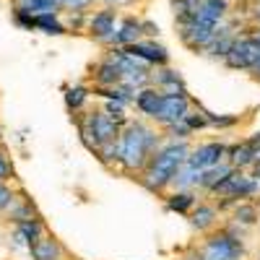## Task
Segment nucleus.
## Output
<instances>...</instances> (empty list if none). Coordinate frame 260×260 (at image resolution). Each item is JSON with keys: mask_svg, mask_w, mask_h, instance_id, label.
Masks as SVG:
<instances>
[{"mask_svg": "<svg viewBox=\"0 0 260 260\" xmlns=\"http://www.w3.org/2000/svg\"><path fill=\"white\" fill-rule=\"evenodd\" d=\"M161 133L156 127H151L143 120H127L120 130V159L117 167L130 175H138V172L151 161V156L159 151L161 146Z\"/></svg>", "mask_w": 260, "mask_h": 260, "instance_id": "f257e3e1", "label": "nucleus"}, {"mask_svg": "<svg viewBox=\"0 0 260 260\" xmlns=\"http://www.w3.org/2000/svg\"><path fill=\"white\" fill-rule=\"evenodd\" d=\"M187 156H190V143L187 141H164L156 154L151 156V161L136 177L148 192H164L167 187H172L177 172L185 167Z\"/></svg>", "mask_w": 260, "mask_h": 260, "instance_id": "f03ea898", "label": "nucleus"}, {"mask_svg": "<svg viewBox=\"0 0 260 260\" xmlns=\"http://www.w3.org/2000/svg\"><path fill=\"white\" fill-rule=\"evenodd\" d=\"M120 130H122V125L117 120H112L104 110L89 112L81 120V141L96 154V148L102 143H110V141L120 138Z\"/></svg>", "mask_w": 260, "mask_h": 260, "instance_id": "7ed1b4c3", "label": "nucleus"}, {"mask_svg": "<svg viewBox=\"0 0 260 260\" xmlns=\"http://www.w3.org/2000/svg\"><path fill=\"white\" fill-rule=\"evenodd\" d=\"M242 257H245V245L234 229L213 232L198 250V260H242Z\"/></svg>", "mask_w": 260, "mask_h": 260, "instance_id": "20e7f679", "label": "nucleus"}, {"mask_svg": "<svg viewBox=\"0 0 260 260\" xmlns=\"http://www.w3.org/2000/svg\"><path fill=\"white\" fill-rule=\"evenodd\" d=\"M257 60H260V37L257 34L237 37L229 55L224 57L226 68H232V71H252Z\"/></svg>", "mask_w": 260, "mask_h": 260, "instance_id": "39448f33", "label": "nucleus"}, {"mask_svg": "<svg viewBox=\"0 0 260 260\" xmlns=\"http://www.w3.org/2000/svg\"><path fill=\"white\" fill-rule=\"evenodd\" d=\"M213 192L221 195V198L226 195V198H234V201H247L260 192V180L255 175H247L245 169H234L221 185H216Z\"/></svg>", "mask_w": 260, "mask_h": 260, "instance_id": "423d86ee", "label": "nucleus"}, {"mask_svg": "<svg viewBox=\"0 0 260 260\" xmlns=\"http://www.w3.org/2000/svg\"><path fill=\"white\" fill-rule=\"evenodd\" d=\"M190 110H192V102H190L187 94H164V99H161V112H159L156 122H159L161 127H167V125H172V122H182V120L190 115Z\"/></svg>", "mask_w": 260, "mask_h": 260, "instance_id": "0eeeda50", "label": "nucleus"}, {"mask_svg": "<svg viewBox=\"0 0 260 260\" xmlns=\"http://www.w3.org/2000/svg\"><path fill=\"white\" fill-rule=\"evenodd\" d=\"M226 148H229V146H224V143H219V141L201 143L198 148H190L187 167L198 169V172H201V169H208V167H213V164H219V161L226 159Z\"/></svg>", "mask_w": 260, "mask_h": 260, "instance_id": "6e6552de", "label": "nucleus"}, {"mask_svg": "<svg viewBox=\"0 0 260 260\" xmlns=\"http://www.w3.org/2000/svg\"><path fill=\"white\" fill-rule=\"evenodd\" d=\"M125 50H127L130 55H136L138 60L148 62L151 68H159V65H167V62H169L167 47L156 45L154 39H138V42H133V45H127Z\"/></svg>", "mask_w": 260, "mask_h": 260, "instance_id": "1a4fd4ad", "label": "nucleus"}, {"mask_svg": "<svg viewBox=\"0 0 260 260\" xmlns=\"http://www.w3.org/2000/svg\"><path fill=\"white\" fill-rule=\"evenodd\" d=\"M117 24H120L117 11H115V8H102V11H96V13L89 18V31L94 34V39L104 42V45H110V37L115 34Z\"/></svg>", "mask_w": 260, "mask_h": 260, "instance_id": "9d476101", "label": "nucleus"}, {"mask_svg": "<svg viewBox=\"0 0 260 260\" xmlns=\"http://www.w3.org/2000/svg\"><path fill=\"white\" fill-rule=\"evenodd\" d=\"M229 16V0H203L195 8V21H201L206 26H221Z\"/></svg>", "mask_w": 260, "mask_h": 260, "instance_id": "9b49d317", "label": "nucleus"}, {"mask_svg": "<svg viewBox=\"0 0 260 260\" xmlns=\"http://www.w3.org/2000/svg\"><path fill=\"white\" fill-rule=\"evenodd\" d=\"M138 39H143V21L127 16V18L120 21L115 34L110 37V47H127V45H133V42H138Z\"/></svg>", "mask_w": 260, "mask_h": 260, "instance_id": "f8f14e48", "label": "nucleus"}, {"mask_svg": "<svg viewBox=\"0 0 260 260\" xmlns=\"http://www.w3.org/2000/svg\"><path fill=\"white\" fill-rule=\"evenodd\" d=\"M234 172V167L224 159V161H219V164H213V167H208V169H201L198 172V177H195V190H206V192H213L216 190V185H221L229 175Z\"/></svg>", "mask_w": 260, "mask_h": 260, "instance_id": "ddd939ff", "label": "nucleus"}, {"mask_svg": "<svg viewBox=\"0 0 260 260\" xmlns=\"http://www.w3.org/2000/svg\"><path fill=\"white\" fill-rule=\"evenodd\" d=\"M161 99H164V94L156 89V86H146V89H141V91L136 94L133 104H136V110H138L143 117H148V120L156 122V117H159V112H161Z\"/></svg>", "mask_w": 260, "mask_h": 260, "instance_id": "4468645a", "label": "nucleus"}, {"mask_svg": "<svg viewBox=\"0 0 260 260\" xmlns=\"http://www.w3.org/2000/svg\"><path fill=\"white\" fill-rule=\"evenodd\" d=\"M151 83H154L161 94H187L185 83H182V76H180L177 71L167 68V65H159V68H154Z\"/></svg>", "mask_w": 260, "mask_h": 260, "instance_id": "2eb2a0df", "label": "nucleus"}, {"mask_svg": "<svg viewBox=\"0 0 260 260\" xmlns=\"http://www.w3.org/2000/svg\"><path fill=\"white\" fill-rule=\"evenodd\" d=\"M94 81H96V86H117V83H122V68L107 55L94 68Z\"/></svg>", "mask_w": 260, "mask_h": 260, "instance_id": "dca6fc26", "label": "nucleus"}, {"mask_svg": "<svg viewBox=\"0 0 260 260\" xmlns=\"http://www.w3.org/2000/svg\"><path fill=\"white\" fill-rule=\"evenodd\" d=\"M187 216H190V224H192L195 229H201V232L211 229L216 221H219V211H216L213 206H208V203L192 206V211H190Z\"/></svg>", "mask_w": 260, "mask_h": 260, "instance_id": "f3484780", "label": "nucleus"}, {"mask_svg": "<svg viewBox=\"0 0 260 260\" xmlns=\"http://www.w3.org/2000/svg\"><path fill=\"white\" fill-rule=\"evenodd\" d=\"M29 252H31L34 260H60V245L47 234H42L39 240L29 247Z\"/></svg>", "mask_w": 260, "mask_h": 260, "instance_id": "a211bd4d", "label": "nucleus"}, {"mask_svg": "<svg viewBox=\"0 0 260 260\" xmlns=\"http://www.w3.org/2000/svg\"><path fill=\"white\" fill-rule=\"evenodd\" d=\"M226 161H229L234 169H247V167H252V146L245 141V143H240V146L226 148Z\"/></svg>", "mask_w": 260, "mask_h": 260, "instance_id": "6ab92c4d", "label": "nucleus"}, {"mask_svg": "<svg viewBox=\"0 0 260 260\" xmlns=\"http://www.w3.org/2000/svg\"><path fill=\"white\" fill-rule=\"evenodd\" d=\"M195 203H198V198H195L192 190H177V192H172L167 198V208L177 211V213H190Z\"/></svg>", "mask_w": 260, "mask_h": 260, "instance_id": "aec40b11", "label": "nucleus"}, {"mask_svg": "<svg viewBox=\"0 0 260 260\" xmlns=\"http://www.w3.org/2000/svg\"><path fill=\"white\" fill-rule=\"evenodd\" d=\"M34 29L39 31H45V34H65V26H62V21L57 18V11L52 13H37L34 16Z\"/></svg>", "mask_w": 260, "mask_h": 260, "instance_id": "412c9836", "label": "nucleus"}, {"mask_svg": "<svg viewBox=\"0 0 260 260\" xmlns=\"http://www.w3.org/2000/svg\"><path fill=\"white\" fill-rule=\"evenodd\" d=\"M45 234V224L39 219H26V221H18V240H26L29 247Z\"/></svg>", "mask_w": 260, "mask_h": 260, "instance_id": "4be33fe9", "label": "nucleus"}, {"mask_svg": "<svg viewBox=\"0 0 260 260\" xmlns=\"http://www.w3.org/2000/svg\"><path fill=\"white\" fill-rule=\"evenodd\" d=\"M86 102H89V91H86L83 86H73V89L65 91V104H68V110H73V112L83 110Z\"/></svg>", "mask_w": 260, "mask_h": 260, "instance_id": "5701e85b", "label": "nucleus"}, {"mask_svg": "<svg viewBox=\"0 0 260 260\" xmlns=\"http://www.w3.org/2000/svg\"><path fill=\"white\" fill-rule=\"evenodd\" d=\"M255 219H257L255 206H250L245 201L237 203V208H234V224H255Z\"/></svg>", "mask_w": 260, "mask_h": 260, "instance_id": "b1692460", "label": "nucleus"}, {"mask_svg": "<svg viewBox=\"0 0 260 260\" xmlns=\"http://www.w3.org/2000/svg\"><path fill=\"white\" fill-rule=\"evenodd\" d=\"M125 110H127V104H122V102H112V99H107V104H104V112L110 115L112 120H117L120 125H125V122H127Z\"/></svg>", "mask_w": 260, "mask_h": 260, "instance_id": "393cba45", "label": "nucleus"}, {"mask_svg": "<svg viewBox=\"0 0 260 260\" xmlns=\"http://www.w3.org/2000/svg\"><path fill=\"white\" fill-rule=\"evenodd\" d=\"M11 206H13V190H11L8 185L0 182V211H6V208H11Z\"/></svg>", "mask_w": 260, "mask_h": 260, "instance_id": "a878e982", "label": "nucleus"}, {"mask_svg": "<svg viewBox=\"0 0 260 260\" xmlns=\"http://www.w3.org/2000/svg\"><path fill=\"white\" fill-rule=\"evenodd\" d=\"M8 175H11V164H8L6 154L0 151V182H3V180H8Z\"/></svg>", "mask_w": 260, "mask_h": 260, "instance_id": "bb28decb", "label": "nucleus"}, {"mask_svg": "<svg viewBox=\"0 0 260 260\" xmlns=\"http://www.w3.org/2000/svg\"><path fill=\"white\" fill-rule=\"evenodd\" d=\"M143 37H148V39L159 37V26H156V24H151V21H143Z\"/></svg>", "mask_w": 260, "mask_h": 260, "instance_id": "cd10ccee", "label": "nucleus"}, {"mask_svg": "<svg viewBox=\"0 0 260 260\" xmlns=\"http://www.w3.org/2000/svg\"><path fill=\"white\" fill-rule=\"evenodd\" d=\"M247 143L252 146V151H255V148H260V133H255V136H250V138H247Z\"/></svg>", "mask_w": 260, "mask_h": 260, "instance_id": "c85d7f7f", "label": "nucleus"}, {"mask_svg": "<svg viewBox=\"0 0 260 260\" xmlns=\"http://www.w3.org/2000/svg\"><path fill=\"white\" fill-rule=\"evenodd\" d=\"M255 164H260V148L252 151V167H255Z\"/></svg>", "mask_w": 260, "mask_h": 260, "instance_id": "c756f323", "label": "nucleus"}, {"mask_svg": "<svg viewBox=\"0 0 260 260\" xmlns=\"http://www.w3.org/2000/svg\"><path fill=\"white\" fill-rule=\"evenodd\" d=\"M110 3H115V6H125V3H133V0H110Z\"/></svg>", "mask_w": 260, "mask_h": 260, "instance_id": "7c9ffc66", "label": "nucleus"}, {"mask_svg": "<svg viewBox=\"0 0 260 260\" xmlns=\"http://www.w3.org/2000/svg\"><path fill=\"white\" fill-rule=\"evenodd\" d=\"M252 175H255V177L260 180V164H255V167H252Z\"/></svg>", "mask_w": 260, "mask_h": 260, "instance_id": "2f4dec72", "label": "nucleus"}, {"mask_svg": "<svg viewBox=\"0 0 260 260\" xmlns=\"http://www.w3.org/2000/svg\"><path fill=\"white\" fill-rule=\"evenodd\" d=\"M65 3H71V0H60V6H65Z\"/></svg>", "mask_w": 260, "mask_h": 260, "instance_id": "473e14b6", "label": "nucleus"}]
</instances>
